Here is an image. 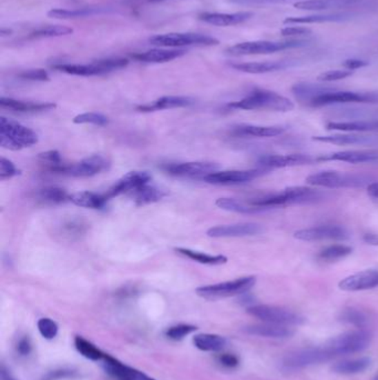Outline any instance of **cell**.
<instances>
[{
    "label": "cell",
    "mask_w": 378,
    "mask_h": 380,
    "mask_svg": "<svg viewBox=\"0 0 378 380\" xmlns=\"http://www.w3.org/2000/svg\"><path fill=\"white\" fill-rule=\"evenodd\" d=\"M353 14L350 12H330V14H315L302 16V17H291L284 20V24H322L335 23V21H344L353 17Z\"/></svg>",
    "instance_id": "31"
},
{
    "label": "cell",
    "mask_w": 378,
    "mask_h": 380,
    "mask_svg": "<svg viewBox=\"0 0 378 380\" xmlns=\"http://www.w3.org/2000/svg\"><path fill=\"white\" fill-rule=\"evenodd\" d=\"M31 343L30 339L28 337L23 338L20 339L19 343H18L17 350L21 356H27L30 354L31 352Z\"/></svg>",
    "instance_id": "56"
},
{
    "label": "cell",
    "mask_w": 378,
    "mask_h": 380,
    "mask_svg": "<svg viewBox=\"0 0 378 380\" xmlns=\"http://www.w3.org/2000/svg\"><path fill=\"white\" fill-rule=\"evenodd\" d=\"M71 203L82 208L101 209L106 205V198L91 192H80L70 194Z\"/></svg>",
    "instance_id": "36"
},
{
    "label": "cell",
    "mask_w": 378,
    "mask_h": 380,
    "mask_svg": "<svg viewBox=\"0 0 378 380\" xmlns=\"http://www.w3.org/2000/svg\"><path fill=\"white\" fill-rule=\"evenodd\" d=\"M339 287L345 291H361L378 287V271H364L346 277Z\"/></svg>",
    "instance_id": "20"
},
{
    "label": "cell",
    "mask_w": 378,
    "mask_h": 380,
    "mask_svg": "<svg viewBox=\"0 0 378 380\" xmlns=\"http://www.w3.org/2000/svg\"><path fill=\"white\" fill-rule=\"evenodd\" d=\"M372 341V335L366 330L348 332L332 339L325 348L332 358L337 356L350 355L366 350Z\"/></svg>",
    "instance_id": "6"
},
{
    "label": "cell",
    "mask_w": 378,
    "mask_h": 380,
    "mask_svg": "<svg viewBox=\"0 0 378 380\" xmlns=\"http://www.w3.org/2000/svg\"><path fill=\"white\" fill-rule=\"evenodd\" d=\"M372 178L359 174H344V172H316L306 178V183L312 186L324 188H363L368 186Z\"/></svg>",
    "instance_id": "4"
},
{
    "label": "cell",
    "mask_w": 378,
    "mask_h": 380,
    "mask_svg": "<svg viewBox=\"0 0 378 380\" xmlns=\"http://www.w3.org/2000/svg\"><path fill=\"white\" fill-rule=\"evenodd\" d=\"M58 325L50 318H41L38 321V330L46 339H53L58 334Z\"/></svg>",
    "instance_id": "49"
},
{
    "label": "cell",
    "mask_w": 378,
    "mask_h": 380,
    "mask_svg": "<svg viewBox=\"0 0 378 380\" xmlns=\"http://www.w3.org/2000/svg\"><path fill=\"white\" fill-rule=\"evenodd\" d=\"M132 196H133L135 205L144 206L149 205V203H158L166 196V194L162 190L155 188V187L146 185V186L135 189V192H132Z\"/></svg>",
    "instance_id": "39"
},
{
    "label": "cell",
    "mask_w": 378,
    "mask_h": 380,
    "mask_svg": "<svg viewBox=\"0 0 378 380\" xmlns=\"http://www.w3.org/2000/svg\"><path fill=\"white\" fill-rule=\"evenodd\" d=\"M339 318L346 324L353 325L359 328H365L370 324V316L364 310L355 307L345 308Z\"/></svg>",
    "instance_id": "42"
},
{
    "label": "cell",
    "mask_w": 378,
    "mask_h": 380,
    "mask_svg": "<svg viewBox=\"0 0 378 380\" xmlns=\"http://www.w3.org/2000/svg\"><path fill=\"white\" fill-rule=\"evenodd\" d=\"M281 34L284 37H308L311 36L312 30L302 26H287L281 30Z\"/></svg>",
    "instance_id": "54"
},
{
    "label": "cell",
    "mask_w": 378,
    "mask_h": 380,
    "mask_svg": "<svg viewBox=\"0 0 378 380\" xmlns=\"http://www.w3.org/2000/svg\"><path fill=\"white\" fill-rule=\"evenodd\" d=\"M149 1H151V3H158V1H163V0H149Z\"/></svg>",
    "instance_id": "62"
},
{
    "label": "cell",
    "mask_w": 378,
    "mask_h": 380,
    "mask_svg": "<svg viewBox=\"0 0 378 380\" xmlns=\"http://www.w3.org/2000/svg\"><path fill=\"white\" fill-rule=\"evenodd\" d=\"M332 356L324 347H311L290 352L282 361V368L286 372H296L313 365L325 363Z\"/></svg>",
    "instance_id": "8"
},
{
    "label": "cell",
    "mask_w": 378,
    "mask_h": 380,
    "mask_svg": "<svg viewBox=\"0 0 378 380\" xmlns=\"http://www.w3.org/2000/svg\"><path fill=\"white\" fill-rule=\"evenodd\" d=\"M73 33V29L67 26L50 25L45 26L41 28L32 31L29 35L30 39H44V38H53V37L67 36Z\"/></svg>",
    "instance_id": "41"
},
{
    "label": "cell",
    "mask_w": 378,
    "mask_h": 380,
    "mask_svg": "<svg viewBox=\"0 0 378 380\" xmlns=\"http://www.w3.org/2000/svg\"><path fill=\"white\" fill-rule=\"evenodd\" d=\"M305 40H289V42H267V40H256V42H240L231 46L227 49V53L231 56H251V55L274 54L285 49L295 48L305 46Z\"/></svg>",
    "instance_id": "5"
},
{
    "label": "cell",
    "mask_w": 378,
    "mask_h": 380,
    "mask_svg": "<svg viewBox=\"0 0 378 380\" xmlns=\"http://www.w3.org/2000/svg\"><path fill=\"white\" fill-rule=\"evenodd\" d=\"M317 158L308 155H265L258 158V168L270 172L271 169L302 166L315 163Z\"/></svg>",
    "instance_id": "16"
},
{
    "label": "cell",
    "mask_w": 378,
    "mask_h": 380,
    "mask_svg": "<svg viewBox=\"0 0 378 380\" xmlns=\"http://www.w3.org/2000/svg\"><path fill=\"white\" fill-rule=\"evenodd\" d=\"M247 314L267 324L282 325V326H296L302 324L304 319L300 315L285 308L269 306V305H255L247 308Z\"/></svg>",
    "instance_id": "10"
},
{
    "label": "cell",
    "mask_w": 378,
    "mask_h": 380,
    "mask_svg": "<svg viewBox=\"0 0 378 380\" xmlns=\"http://www.w3.org/2000/svg\"><path fill=\"white\" fill-rule=\"evenodd\" d=\"M38 143L34 130L17 121L0 117V146L9 150H21Z\"/></svg>",
    "instance_id": "3"
},
{
    "label": "cell",
    "mask_w": 378,
    "mask_h": 380,
    "mask_svg": "<svg viewBox=\"0 0 378 380\" xmlns=\"http://www.w3.org/2000/svg\"><path fill=\"white\" fill-rule=\"evenodd\" d=\"M328 130H341L350 133L378 132L377 120L331 121L326 124Z\"/></svg>",
    "instance_id": "32"
},
{
    "label": "cell",
    "mask_w": 378,
    "mask_h": 380,
    "mask_svg": "<svg viewBox=\"0 0 378 380\" xmlns=\"http://www.w3.org/2000/svg\"><path fill=\"white\" fill-rule=\"evenodd\" d=\"M109 161H106V158L95 155L73 165L62 163L60 166L51 169L50 172L73 177H91L106 170L109 168Z\"/></svg>",
    "instance_id": "11"
},
{
    "label": "cell",
    "mask_w": 378,
    "mask_h": 380,
    "mask_svg": "<svg viewBox=\"0 0 378 380\" xmlns=\"http://www.w3.org/2000/svg\"><path fill=\"white\" fill-rule=\"evenodd\" d=\"M372 380H378V372H377V374H376L375 377H374V379H372Z\"/></svg>",
    "instance_id": "63"
},
{
    "label": "cell",
    "mask_w": 378,
    "mask_h": 380,
    "mask_svg": "<svg viewBox=\"0 0 378 380\" xmlns=\"http://www.w3.org/2000/svg\"><path fill=\"white\" fill-rule=\"evenodd\" d=\"M256 282L254 276L242 277L231 282L202 286L196 289V293L205 299H220L247 293Z\"/></svg>",
    "instance_id": "9"
},
{
    "label": "cell",
    "mask_w": 378,
    "mask_h": 380,
    "mask_svg": "<svg viewBox=\"0 0 378 380\" xmlns=\"http://www.w3.org/2000/svg\"><path fill=\"white\" fill-rule=\"evenodd\" d=\"M363 240L368 245L378 246V235L376 234H365L363 236Z\"/></svg>",
    "instance_id": "60"
},
{
    "label": "cell",
    "mask_w": 378,
    "mask_h": 380,
    "mask_svg": "<svg viewBox=\"0 0 378 380\" xmlns=\"http://www.w3.org/2000/svg\"><path fill=\"white\" fill-rule=\"evenodd\" d=\"M18 76L26 80H32V82H48L49 75L44 69H30V71H23L19 73Z\"/></svg>",
    "instance_id": "53"
},
{
    "label": "cell",
    "mask_w": 378,
    "mask_h": 380,
    "mask_svg": "<svg viewBox=\"0 0 378 380\" xmlns=\"http://www.w3.org/2000/svg\"><path fill=\"white\" fill-rule=\"evenodd\" d=\"M353 75V71H348V69H337V71H328L325 73H321L319 76V82H337V80H342V79L348 78V77Z\"/></svg>",
    "instance_id": "50"
},
{
    "label": "cell",
    "mask_w": 378,
    "mask_h": 380,
    "mask_svg": "<svg viewBox=\"0 0 378 380\" xmlns=\"http://www.w3.org/2000/svg\"><path fill=\"white\" fill-rule=\"evenodd\" d=\"M244 330L249 335L258 336V337L275 338V339L291 337L294 334V330L290 328L289 326L267 324V323L264 325L249 326Z\"/></svg>",
    "instance_id": "28"
},
{
    "label": "cell",
    "mask_w": 378,
    "mask_h": 380,
    "mask_svg": "<svg viewBox=\"0 0 378 380\" xmlns=\"http://www.w3.org/2000/svg\"><path fill=\"white\" fill-rule=\"evenodd\" d=\"M185 51L182 49L157 48L133 55L132 58L138 60V62L159 64V62H171V60H177V58L185 56Z\"/></svg>",
    "instance_id": "27"
},
{
    "label": "cell",
    "mask_w": 378,
    "mask_h": 380,
    "mask_svg": "<svg viewBox=\"0 0 378 380\" xmlns=\"http://www.w3.org/2000/svg\"><path fill=\"white\" fill-rule=\"evenodd\" d=\"M313 141L326 144L339 145V146H350V145H372L377 143V139L372 136L359 135H331L315 136Z\"/></svg>",
    "instance_id": "29"
},
{
    "label": "cell",
    "mask_w": 378,
    "mask_h": 380,
    "mask_svg": "<svg viewBox=\"0 0 378 380\" xmlns=\"http://www.w3.org/2000/svg\"><path fill=\"white\" fill-rule=\"evenodd\" d=\"M151 45L163 48H180V47H211L219 45V40L214 37L202 34H164L155 35L149 39Z\"/></svg>",
    "instance_id": "7"
},
{
    "label": "cell",
    "mask_w": 378,
    "mask_h": 380,
    "mask_svg": "<svg viewBox=\"0 0 378 380\" xmlns=\"http://www.w3.org/2000/svg\"><path fill=\"white\" fill-rule=\"evenodd\" d=\"M337 88L331 87V86H325V84H310V82H300L292 87V93H294L296 99L300 102H308L311 104L313 99L321 96L323 93H330V91H335Z\"/></svg>",
    "instance_id": "26"
},
{
    "label": "cell",
    "mask_w": 378,
    "mask_h": 380,
    "mask_svg": "<svg viewBox=\"0 0 378 380\" xmlns=\"http://www.w3.org/2000/svg\"><path fill=\"white\" fill-rule=\"evenodd\" d=\"M219 361L221 365L227 367V368H236L240 363L238 358L236 355H232V354H222L219 357Z\"/></svg>",
    "instance_id": "55"
},
{
    "label": "cell",
    "mask_w": 378,
    "mask_h": 380,
    "mask_svg": "<svg viewBox=\"0 0 378 380\" xmlns=\"http://www.w3.org/2000/svg\"><path fill=\"white\" fill-rule=\"evenodd\" d=\"M168 174L178 177L203 178L211 172H216L218 166L213 163H170L162 167Z\"/></svg>",
    "instance_id": "15"
},
{
    "label": "cell",
    "mask_w": 378,
    "mask_h": 380,
    "mask_svg": "<svg viewBox=\"0 0 378 380\" xmlns=\"http://www.w3.org/2000/svg\"><path fill=\"white\" fill-rule=\"evenodd\" d=\"M253 17V12H240L227 14V12H202L199 15V19L210 25L218 27H227V26L240 25L245 23Z\"/></svg>",
    "instance_id": "22"
},
{
    "label": "cell",
    "mask_w": 378,
    "mask_h": 380,
    "mask_svg": "<svg viewBox=\"0 0 378 380\" xmlns=\"http://www.w3.org/2000/svg\"><path fill=\"white\" fill-rule=\"evenodd\" d=\"M267 170L256 168L249 170H227V172H213L202 178L203 181L213 185H240L254 181L260 176L266 174Z\"/></svg>",
    "instance_id": "12"
},
{
    "label": "cell",
    "mask_w": 378,
    "mask_h": 380,
    "mask_svg": "<svg viewBox=\"0 0 378 380\" xmlns=\"http://www.w3.org/2000/svg\"><path fill=\"white\" fill-rule=\"evenodd\" d=\"M317 161H343L348 163H378V152L365 150H346L333 152L330 155L319 156Z\"/></svg>",
    "instance_id": "21"
},
{
    "label": "cell",
    "mask_w": 378,
    "mask_h": 380,
    "mask_svg": "<svg viewBox=\"0 0 378 380\" xmlns=\"http://www.w3.org/2000/svg\"><path fill=\"white\" fill-rule=\"evenodd\" d=\"M370 358L363 357L359 359H350V361H339L334 363L332 370L339 374H355L365 372L370 366Z\"/></svg>",
    "instance_id": "37"
},
{
    "label": "cell",
    "mask_w": 378,
    "mask_h": 380,
    "mask_svg": "<svg viewBox=\"0 0 378 380\" xmlns=\"http://www.w3.org/2000/svg\"><path fill=\"white\" fill-rule=\"evenodd\" d=\"M196 102L193 98L185 96H166L157 99L152 104L141 105L137 109L143 113H151L157 110L173 109V108L189 107Z\"/></svg>",
    "instance_id": "23"
},
{
    "label": "cell",
    "mask_w": 378,
    "mask_h": 380,
    "mask_svg": "<svg viewBox=\"0 0 378 380\" xmlns=\"http://www.w3.org/2000/svg\"><path fill=\"white\" fill-rule=\"evenodd\" d=\"M198 329L196 326H192V325H177V326L170 327L168 330H167V337L170 338V339H173V341H181L183 338L187 337V336L190 335L192 332H196Z\"/></svg>",
    "instance_id": "48"
},
{
    "label": "cell",
    "mask_w": 378,
    "mask_h": 380,
    "mask_svg": "<svg viewBox=\"0 0 378 380\" xmlns=\"http://www.w3.org/2000/svg\"><path fill=\"white\" fill-rule=\"evenodd\" d=\"M353 251V248L346 245H333L323 249L317 255V258L322 262H332L348 257Z\"/></svg>",
    "instance_id": "43"
},
{
    "label": "cell",
    "mask_w": 378,
    "mask_h": 380,
    "mask_svg": "<svg viewBox=\"0 0 378 380\" xmlns=\"http://www.w3.org/2000/svg\"><path fill=\"white\" fill-rule=\"evenodd\" d=\"M38 158H39L42 163H47L49 170L64 163L62 161V156H60L59 152H57V150H49V152H41L38 156Z\"/></svg>",
    "instance_id": "52"
},
{
    "label": "cell",
    "mask_w": 378,
    "mask_h": 380,
    "mask_svg": "<svg viewBox=\"0 0 378 380\" xmlns=\"http://www.w3.org/2000/svg\"><path fill=\"white\" fill-rule=\"evenodd\" d=\"M368 65V62L361 60H348L343 62L344 66L348 71H355V69H359V68L365 67Z\"/></svg>",
    "instance_id": "57"
},
{
    "label": "cell",
    "mask_w": 378,
    "mask_h": 380,
    "mask_svg": "<svg viewBox=\"0 0 378 380\" xmlns=\"http://www.w3.org/2000/svg\"><path fill=\"white\" fill-rule=\"evenodd\" d=\"M364 3V0H301L294 3L295 8L308 12L337 10V9L354 8Z\"/></svg>",
    "instance_id": "19"
},
{
    "label": "cell",
    "mask_w": 378,
    "mask_h": 380,
    "mask_svg": "<svg viewBox=\"0 0 378 380\" xmlns=\"http://www.w3.org/2000/svg\"><path fill=\"white\" fill-rule=\"evenodd\" d=\"M263 231L258 224L245 223L236 225H223L212 227L207 231L211 238H234V237L255 236Z\"/></svg>",
    "instance_id": "17"
},
{
    "label": "cell",
    "mask_w": 378,
    "mask_h": 380,
    "mask_svg": "<svg viewBox=\"0 0 378 380\" xmlns=\"http://www.w3.org/2000/svg\"><path fill=\"white\" fill-rule=\"evenodd\" d=\"M194 346L202 352H220L225 348L227 341L225 337L213 334H200L194 336Z\"/></svg>",
    "instance_id": "35"
},
{
    "label": "cell",
    "mask_w": 378,
    "mask_h": 380,
    "mask_svg": "<svg viewBox=\"0 0 378 380\" xmlns=\"http://www.w3.org/2000/svg\"><path fill=\"white\" fill-rule=\"evenodd\" d=\"M102 367H104V372L115 380H153L149 378L146 374L139 372L137 369L126 366L118 359L109 355H104V359H102Z\"/></svg>",
    "instance_id": "18"
},
{
    "label": "cell",
    "mask_w": 378,
    "mask_h": 380,
    "mask_svg": "<svg viewBox=\"0 0 378 380\" xmlns=\"http://www.w3.org/2000/svg\"><path fill=\"white\" fill-rule=\"evenodd\" d=\"M55 69L62 73H68V75H73V76H99V75H104V73H108L106 69L101 67L98 60L93 62V64H88V65H79V64H60V65L55 66Z\"/></svg>",
    "instance_id": "33"
},
{
    "label": "cell",
    "mask_w": 378,
    "mask_h": 380,
    "mask_svg": "<svg viewBox=\"0 0 378 380\" xmlns=\"http://www.w3.org/2000/svg\"><path fill=\"white\" fill-rule=\"evenodd\" d=\"M17 175H20V170L16 168L12 161L6 158H0V181H5Z\"/></svg>",
    "instance_id": "51"
},
{
    "label": "cell",
    "mask_w": 378,
    "mask_h": 380,
    "mask_svg": "<svg viewBox=\"0 0 378 380\" xmlns=\"http://www.w3.org/2000/svg\"><path fill=\"white\" fill-rule=\"evenodd\" d=\"M232 109L242 110H274V111H290L294 108V104L289 98L274 91L266 89H254L247 97L238 102H233L227 106Z\"/></svg>",
    "instance_id": "2"
},
{
    "label": "cell",
    "mask_w": 378,
    "mask_h": 380,
    "mask_svg": "<svg viewBox=\"0 0 378 380\" xmlns=\"http://www.w3.org/2000/svg\"><path fill=\"white\" fill-rule=\"evenodd\" d=\"M0 106L18 113H41V111L56 108V105L53 102H23V100H16V99L6 98V97H1Z\"/></svg>",
    "instance_id": "24"
},
{
    "label": "cell",
    "mask_w": 378,
    "mask_h": 380,
    "mask_svg": "<svg viewBox=\"0 0 378 380\" xmlns=\"http://www.w3.org/2000/svg\"><path fill=\"white\" fill-rule=\"evenodd\" d=\"M73 372L70 370H59V372H49V374L44 378V380H59L62 378L70 377Z\"/></svg>",
    "instance_id": "58"
},
{
    "label": "cell",
    "mask_w": 378,
    "mask_h": 380,
    "mask_svg": "<svg viewBox=\"0 0 378 380\" xmlns=\"http://www.w3.org/2000/svg\"><path fill=\"white\" fill-rule=\"evenodd\" d=\"M75 345H76L77 350H78L84 357L90 359V361H102L104 355H106V354L101 352L99 348H97L95 345L91 344L87 339H84V337H80V336H77L76 339H75Z\"/></svg>",
    "instance_id": "45"
},
{
    "label": "cell",
    "mask_w": 378,
    "mask_h": 380,
    "mask_svg": "<svg viewBox=\"0 0 378 380\" xmlns=\"http://www.w3.org/2000/svg\"><path fill=\"white\" fill-rule=\"evenodd\" d=\"M38 198L48 203H62L70 199V194H68L65 189L59 187H46L40 189Z\"/></svg>",
    "instance_id": "44"
},
{
    "label": "cell",
    "mask_w": 378,
    "mask_h": 380,
    "mask_svg": "<svg viewBox=\"0 0 378 380\" xmlns=\"http://www.w3.org/2000/svg\"><path fill=\"white\" fill-rule=\"evenodd\" d=\"M231 67L242 73L260 75V73L282 71L287 67V64L284 62H238V64H231Z\"/></svg>",
    "instance_id": "30"
},
{
    "label": "cell",
    "mask_w": 378,
    "mask_h": 380,
    "mask_svg": "<svg viewBox=\"0 0 378 380\" xmlns=\"http://www.w3.org/2000/svg\"><path fill=\"white\" fill-rule=\"evenodd\" d=\"M216 205L223 210L233 211V212H238V214H255V212L266 210V209L260 208V207L244 205L241 201L233 199V198H219L216 200Z\"/></svg>",
    "instance_id": "40"
},
{
    "label": "cell",
    "mask_w": 378,
    "mask_h": 380,
    "mask_svg": "<svg viewBox=\"0 0 378 380\" xmlns=\"http://www.w3.org/2000/svg\"><path fill=\"white\" fill-rule=\"evenodd\" d=\"M174 251H177L182 256L188 257L189 260H194V262H200L203 265H223L227 262V258L222 255H207V253H199V251H191L188 248H176Z\"/></svg>",
    "instance_id": "38"
},
{
    "label": "cell",
    "mask_w": 378,
    "mask_h": 380,
    "mask_svg": "<svg viewBox=\"0 0 378 380\" xmlns=\"http://www.w3.org/2000/svg\"><path fill=\"white\" fill-rule=\"evenodd\" d=\"M285 128L280 126H255V125H238L233 128V134L241 137H276L282 135Z\"/></svg>",
    "instance_id": "25"
},
{
    "label": "cell",
    "mask_w": 378,
    "mask_h": 380,
    "mask_svg": "<svg viewBox=\"0 0 378 380\" xmlns=\"http://www.w3.org/2000/svg\"><path fill=\"white\" fill-rule=\"evenodd\" d=\"M151 179L152 176L148 172H128L108 190V192L104 194V197L106 198V200H109L110 198L115 197L119 194L135 192V189L148 185L149 181Z\"/></svg>",
    "instance_id": "14"
},
{
    "label": "cell",
    "mask_w": 378,
    "mask_h": 380,
    "mask_svg": "<svg viewBox=\"0 0 378 380\" xmlns=\"http://www.w3.org/2000/svg\"><path fill=\"white\" fill-rule=\"evenodd\" d=\"M367 192L372 199L378 200V183H372L367 186Z\"/></svg>",
    "instance_id": "59"
},
{
    "label": "cell",
    "mask_w": 378,
    "mask_h": 380,
    "mask_svg": "<svg viewBox=\"0 0 378 380\" xmlns=\"http://www.w3.org/2000/svg\"><path fill=\"white\" fill-rule=\"evenodd\" d=\"M325 194L319 192L316 189L308 187H290L280 192L264 194L261 197L251 200L249 205L260 208L270 209L283 206L302 205L311 203L323 199Z\"/></svg>",
    "instance_id": "1"
},
{
    "label": "cell",
    "mask_w": 378,
    "mask_h": 380,
    "mask_svg": "<svg viewBox=\"0 0 378 380\" xmlns=\"http://www.w3.org/2000/svg\"><path fill=\"white\" fill-rule=\"evenodd\" d=\"M106 12V8L102 7H88V8L78 9H51L48 12V17L55 19H73V18L89 17L93 15L101 14Z\"/></svg>",
    "instance_id": "34"
},
{
    "label": "cell",
    "mask_w": 378,
    "mask_h": 380,
    "mask_svg": "<svg viewBox=\"0 0 378 380\" xmlns=\"http://www.w3.org/2000/svg\"><path fill=\"white\" fill-rule=\"evenodd\" d=\"M75 124H93L95 126H106L109 123V119L102 114L86 113L78 115L73 118Z\"/></svg>",
    "instance_id": "47"
},
{
    "label": "cell",
    "mask_w": 378,
    "mask_h": 380,
    "mask_svg": "<svg viewBox=\"0 0 378 380\" xmlns=\"http://www.w3.org/2000/svg\"><path fill=\"white\" fill-rule=\"evenodd\" d=\"M274 1H280V0H274Z\"/></svg>",
    "instance_id": "64"
},
{
    "label": "cell",
    "mask_w": 378,
    "mask_h": 380,
    "mask_svg": "<svg viewBox=\"0 0 378 380\" xmlns=\"http://www.w3.org/2000/svg\"><path fill=\"white\" fill-rule=\"evenodd\" d=\"M294 237L296 239L303 240V242L346 240L350 238V233L342 226L322 225L295 231Z\"/></svg>",
    "instance_id": "13"
},
{
    "label": "cell",
    "mask_w": 378,
    "mask_h": 380,
    "mask_svg": "<svg viewBox=\"0 0 378 380\" xmlns=\"http://www.w3.org/2000/svg\"><path fill=\"white\" fill-rule=\"evenodd\" d=\"M87 230V225H84L82 221L79 220H70L68 223L64 224L62 227V234L64 237H67L68 239H78L79 237Z\"/></svg>",
    "instance_id": "46"
},
{
    "label": "cell",
    "mask_w": 378,
    "mask_h": 380,
    "mask_svg": "<svg viewBox=\"0 0 378 380\" xmlns=\"http://www.w3.org/2000/svg\"><path fill=\"white\" fill-rule=\"evenodd\" d=\"M0 376H1V380H17L16 378L10 374L9 370H7L6 367H1V372H0Z\"/></svg>",
    "instance_id": "61"
}]
</instances>
